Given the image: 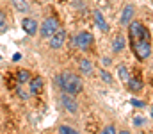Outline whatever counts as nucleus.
Listing matches in <instances>:
<instances>
[{
  "label": "nucleus",
  "mask_w": 153,
  "mask_h": 134,
  "mask_svg": "<svg viewBox=\"0 0 153 134\" xmlns=\"http://www.w3.org/2000/svg\"><path fill=\"white\" fill-rule=\"evenodd\" d=\"M57 86L62 89V93H70V95H78L84 89V82L80 81V77L73 72H62L61 75H57Z\"/></svg>",
  "instance_id": "f257e3e1"
},
{
  "label": "nucleus",
  "mask_w": 153,
  "mask_h": 134,
  "mask_svg": "<svg viewBox=\"0 0 153 134\" xmlns=\"http://www.w3.org/2000/svg\"><path fill=\"white\" fill-rule=\"evenodd\" d=\"M128 36H130L132 41L150 40V32H148V29H146L141 22H137V20H132V22L128 23Z\"/></svg>",
  "instance_id": "f03ea898"
},
{
  "label": "nucleus",
  "mask_w": 153,
  "mask_h": 134,
  "mask_svg": "<svg viewBox=\"0 0 153 134\" xmlns=\"http://www.w3.org/2000/svg\"><path fill=\"white\" fill-rule=\"evenodd\" d=\"M132 50H134V55L139 61H144V59H148L152 55V43H150V40L132 41Z\"/></svg>",
  "instance_id": "7ed1b4c3"
},
{
  "label": "nucleus",
  "mask_w": 153,
  "mask_h": 134,
  "mask_svg": "<svg viewBox=\"0 0 153 134\" xmlns=\"http://www.w3.org/2000/svg\"><path fill=\"white\" fill-rule=\"evenodd\" d=\"M57 31H59V22H57L55 18H46V20L41 23V29H39L41 38H45V40H50Z\"/></svg>",
  "instance_id": "20e7f679"
},
{
  "label": "nucleus",
  "mask_w": 153,
  "mask_h": 134,
  "mask_svg": "<svg viewBox=\"0 0 153 134\" xmlns=\"http://www.w3.org/2000/svg\"><path fill=\"white\" fill-rule=\"evenodd\" d=\"M73 43H75V46H78L80 50H87V48H91V46H93L94 38H93V34H91V32L82 31V32H78L75 38H73Z\"/></svg>",
  "instance_id": "39448f33"
},
{
  "label": "nucleus",
  "mask_w": 153,
  "mask_h": 134,
  "mask_svg": "<svg viewBox=\"0 0 153 134\" xmlns=\"http://www.w3.org/2000/svg\"><path fill=\"white\" fill-rule=\"evenodd\" d=\"M61 106H62L68 113H71V115H75L76 111H78V102L75 100V97L70 95V93H62V95H61Z\"/></svg>",
  "instance_id": "423d86ee"
},
{
  "label": "nucleus",
  "mask_w": 153,
  "mask_h": 134,
  "mask_svg": "<svg viewBox=\"0 0 153 134\" xmlns=\"http://www.w3.org/2000/svg\"><path fill=\"white\" fill-rule=\"evenodd\" d=\"M66 41V31H62V29H59L52 38H50V48H53V50H57V48H61L62 45Z\"/></svg>",
  "instance_id": "0eeeda50"
},
{
  "label": "nucleus",
  "mask_w": 153,
  "mask_h": 134,
  "mask_svg": "<svg viewBox=\"0 0 153 134\" xmlns=\"http://www.w3.org/2000/svg\"><path fill=\"white\" fill-rule=\"evenodd\" d=\"M22 29L29 34V36H34L38 32V22L34 18H23L22 20Z\"/></svg>",
  "instance_id": "6e6552de"
},
{
  "label": "nucleus",
  "mask_w": 153,
  "mask_h": 134,
  "mask_svg": "<svg viewBox=\"0 0 153 134\" xmlns=\"http://www.w3.org/2000/svg\"><path fill=\"white\" fill-rule=\"evenodd\" d=\"M134 14H135V7H134L132 4H128V5H125V9H123V13H121V18H119V22H121V25H128V23L132 22V18H134Z\"/></svg>",
  "instance_id": "1a4fd4ad"
},
{
  "label": "nucleus",
  "mask_w": 153,
  "mask_h": 134,
  "mask_svg": "<svg viewBox=\"0 0 153 134\" xmlns=\"http://www.w3.org/2000/svg\"><path fill=\"white\" fill-rule=\"evenodd\" d=\"M93 16H94V23H96V27L102 31V32H107L109 31V25H107V22H105V18H103V14H102V11H94L93 13Z\"/></svg>",
  "instance_id": "9d476101"
},
{
  "label": "nucleus",
  "mask_w": 153,
  "mask_h": 134,
  "mask_svg": "<svg viewBox=\"0 0 153 134\" xmlns=\"http://www.w3.org/2000/svg\"><path fill=\"white\" fill-rule=\"evenodd\" d=\"M126 46V40L119 34V36H116L114 40H112V52L114 54H119V52H123V48Z\"/></svg>",
  "instance_id": "9b49d317"
},
{
  "label": "nucleus",
  "mask_w": 153,
  "mask_h": 134,
  "mask_svg": "<svg viewBox=\"0 0 153 134\" xmlns=\"http://www.w3.org/2000/svg\"><path fill=\"white\" fill-rule=\"evenodd\" d=\"M11 4H13V7L18 11V13H29L30 11V5H29V2L27 0H11Z\"/></svg>",
  "instance_id": "f8f14e48"
},
{
  "label": "nucleus",
  "mask_w": 153,
  "mask_h": 134,
  "mask_svg": "<svg viewBox=\"0 0 153 134\" xmlns=\"http://www.w3.org/2000/svg\"><path fill=\"white\" fill-rule=\"evenodd\" d=\"M126 86L130 88V91L137 93V91H141V89H143V81H141L139 77H130V79H128V82H126Z\"/></svg>",
  "instance_id": "ddd939ff"
},
{
  "label": "nucleus",
  "mask_w": 153,
  "mask_h": 134,
  "mask_svg": "<svg viewBox=\"0 0 153 134\" xmlns=\"http://www.w3.org/2000/svg\"><path fill=\"white\" fill-rule=\"evenodd\" d=\"M29 84H30V93H32V95H38L39 91L43 89V79H41V77L30 79V81H29Z\"/></svg>",
  "instance_id": "4468645a"
},
{
  "label": "nucleus",
  "mask_w": 153,
  "mask_h": 134,
  "mask_svg": "<svg viewBox=\"0 0 153 134\" xmlns=\"http://www.w3.org/2000/svg\"><path fill=\"white\" fill-rule=\"evenodd\" d=\"M78 66H80V72L85 73V75H89V73L93 72V63H91L89 59H80V61H78Z\"/></svg>",
  "instance_id": "2eb2a0df"
},
{
  "label": "nucleus",
  "mask_w": 153,
  "mask_h": 134,
  "mask_svg": "<svg viewBox=\"0 0 153 134\" xmlns=\"http://www.w3.org/2000/svg\"><path fill=\"white\" fill-rule=\"evenodd\" d=\"M117 75H119V79L126 84L128 82V79H130V73H128V68L125 66V64H119L117 66Z\"/></svg>",
  "instance_id": "dca6fc26"
},
{
  "label": "nucleus",
  "mask_w": 153,
  "mask_h": 134,
  "mask_svg": "<svg viewBox=\"0 0 153 134\" xmlns=\"http://www.w3.org/2000/svg\"><path fill=\"white\" fill-rule=\"evenodd\" d=\"M16 79H18V84H27L30 81V73L27 70H20L18 75H16Z\"/></svg>",
  "instance_id": "f3484780"
},
{
  "label": "nucleus",
  "mask_w": 153,
  "mask_h": 134,
  "mask_svg": "<svg viewBox=\"0 0 153 134\" xmlns=\"http://www.w3.org/2000/svg\"><path fill=\"white\" fill-rule=\"evenodd\" d=\"M100 77L105 84H112V75L107 72V70H100Z\"/></svg>",
  "instance_id": "a211bd4d"
},
{
  "label": "nucleus",
  "mask_w": 153,
  "mask_h": 134,
  "mask_svg": "<svg viewBox=\"0 0 153 134\" xmlns=\"http://www.w3.org/2000/svg\"><path fill=\"white\" fill-rule=\"evenodd\" d=\"M7 31V18H5V14L0 11V32H5Z\"/></svg>",
  "instance_id": "6ab92c4d"
},
{
  "label": "nucleus",
  "mask_w": 153,
  "mask_h": 134,
  "mask_svg": "<svg viewBox=\"0 0 153 134\" xmlns=\"http://www.w3.org/2000/svg\"><path fill=\"white\" fill-rule=\"evenodd\" d=\"M59 134H78L75 129H71L70 125H61L59 127Z\"/></svg>",
  "instance_id": "aec40b11"
},
{
  "label": "nucleus",
  "mask_w": 153,
  "mask_h": 134,
  "mask_svg": "<svg viewBox=\"0 0 153 134\" xmlns=\"http://www.w3.org/2000/svg\"><path fill=\"white\" fill-rule=\"evenodd\" d=\"M100 134H117V131H116V127L111 124V125H105L103 129H102V133Z\"/></svg>",
  "instance_id": "412c9836"
},
{
  "label": "nucleus",
  "mask_w": 153,
  "mask_h": 134,
  "mask_svg": "<svg viewBox=\"0 0 153 134\" xmlns=\"http://www.w3.org/2000/svg\"><path fill=\"white\" fill-rule=\"evenodd\" d=\"M18 97H20V98H25V100H27V98H29V93H25V91H23L22 88H18Z\"/></svg>",
  "instance_id": "4be33fe9"
},
{
  "label": "nucleus",
  "mask_w": 153,
  "mask_h": 134,
  "mask_svg": "<svg viewBox=\"0 0 153 134\" xmlns=\"http://www.w3.org/2000/svg\"><path fill=\"white\" fill-rule=\"evenodd\" d=\"M134 124H135V125H139V127H141V125H144V120H143V118H141V116H135V118H134Z\"/></svg>",
  "instance_id": "5701e85b"
},
{
  "label": "nucleus",
  "mask_w": 153,
  "mask_h": 134,
  "mask_svg": "<svg viewBox=\"0 0 153 134\" xmlns=\"http://www.w3.org/2000/svg\"><path fill=\"white\" fill-rule=\"evenodd\" d=\"M132 106H137V107H143V106H144V102H141V100H135V98H134V100H132Z\"/></svg>",
  "instance_id": "b1692460"
},
{
  "label": "nucleus",
  "mask_w": 153,
  "mask_h": 134,
  "mask_svg": "<svg viewBox=\"0 0 153 134\" xmlns=\"http://www.w3.org/2000/svg\"><path fill=\"white\" fill-rule=\"evenodd\" d=\"M112 61H111V57H103V64H111Z\"/></svg>",
  "instance_id": "393cba45"
},
{
  "label": "nucleus",
  "mask_w": 153,
  "mask_h": 134,
  "mask_svg": "<svg viewBox=\"0 0 153 134\" xmlns=\"http://www.w3.org/2000/svg\"><path fill=\"white\" fill-rule=\"evenodd\" d=\"M117 134H132V133H130V131H126V129H123V131H119Z\"/></svg>",
  "instance_id": "a878e982"
},
{
  "label": "nucleus",
  "mask_w": 153,
  "mask_h": 134,
  "mask_svg": "<svg viewBox=\"0 0 153 134\" xmlns=\"http://www.w3.org/2000/svg\"><path fill=\"white\" fill-rule=\"evenodd\" d=\"M152 118H153V106H152Z\"/></svg>",
  "instance_id": "bb28decb"
}]
</instances>
